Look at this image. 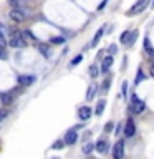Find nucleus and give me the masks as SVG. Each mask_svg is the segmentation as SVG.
Listing matches in <instances>:
<instances>
[{"mask_svg": "<svg viewBox=\"0 0 154 159\" xmlns=\"http://www.w3.org/2000/svg\"><path fill=\"white\" fill-rule=\"evenodd\" d=\"M8 43H10V47H13V48H25L28 45L23 32H20V30H12V32H10Z\"/></svg>", "mask_w": 154, "mask_h": 159, "instance_id": "f257e3e1", "label": "nucleus"}, {"mask_svg": "<svg viewBox=\"0 0 154 159\" xmlns=\"http://www.w3.org/2000/svg\"><path fill=\"white\" fill-rule=\"evenodd\" d=\"M8 17H10V20H12V22H15V23H22V22H25V20H27V12H23L20 7H18V8H10Z\"/></svg>", "mask_w": 154, "mask_h": 159, "instance_id": "f03ea898", "label": "nucleus"}, {"mask_svg": "<svg viewBox=\"0 0 154 159\" xmlns=\"http://www.w3.org/2000/svg\"><path fill=\"white\" fill-rule=\"evenodd\" d=\"M147 5H149V0H138V2L128 10V15H129V17H133V15L141 13V12H144V10H146Z\"/></svg>", "mask_w": 154, "mask_h": 159, "instance_id": "7ed1b4c3", "label": "nucleus"}, {"mask_svg": "<svg viewBox=\"0 0 154 159\" xmlns=\"http://www.w3.org/2000/svg\"><path fill=\"white\" fill-rule=\"evenodd\" d=\"M144 109H146V104H144V101H141L136 94H133V98H131V111L134 114H141Z\"/></svg>", "mask_w": 154, "mask_h": 159, "instance_id": "20e7f679", "label": "nucleus"}, {"mask_svg": "<svg viewBox=\"0 0 154 159\" xmlns=\"http://www.w3.org/2000/svg\"><path fill=\"white\" fill-rule=\"evenodd\" d=\"M123 157H124V141L119 139L113 146V159H123Z\"/></svg>", "mask_w": 154, "mask_h": 159, "instance_id": "39448f33", "label": "nucleus"}, {"mask_svg": "<svg viewBox=\"0 0 154 159\" xmlns=\"http://www.w3.org/2000/svg\"><path fill=\"white\" fill-rule=\"evenodd\" d=\"M136 134V126H134V121L133 118H128L126 124H124V136L126 138H133Z\"/></svg>", "mask_w": 154, "mask_h": 159, "instance_id": "423d86ee", "label": "nucleus"}, {"mask_svg": "<svg viewBox=\"0 0 154 159\" xmlns=\"http://www.w3.org/2000/svg\"><path fill=\"white\" fill-rule=\"evenodd\" d=\"M63 141H65V144H66V146H73V144L78 141V133L75 131V129H70V131L65 134V139H63Z\"/></svg>", "mask_w": 154, "mask_h": 159, "instance_id": "0eeeda50", "label": "nucleus"}, {"mask_svg": "<svg viewBox=\"0 0 154 159\" xmlns=\"http://www.w3.org/2000/svg\"><path fill=\"white\" fill-rule=\"evenodd\" d=\"M113 61H114V58H113V55H108V57H104L103 58V61H101V73H108L109 70H111L113 66Z\"/></svg>", "mask_w": 154, "mask_h": 159, "instance_id": "6e6552de", "label": "nucleus"}, {"mask_svg": "<svg viewBox=\"0 0 154 159\" xmlns=\"http://www.w3.org/2000/svg\"><path fill=\"white\" fill-rule=\"evenodd\" d=\"M17 81L20 86H28V84H33L35 83V76H30V75H20L17 78Z\"/></svg>", "mask_w": 154, "mask_h": 159, "instance_id": "1a4fd4ad", "label": "nucleus"}, {"mask_svg": "<svg viewBox=\"0 0 154 159\" xmlns=\"http://www.w3.org/2000/svg\"><path fill=\"white\" fill-rule=\"evenodd\" d=\"M78 118L81 119V121H86V119L91 118V109L89 106H81L78 109Z\"/></svg>", "mask_w": 154, "mask_h": 159, "instance_id": "9d476101", "label": "nucleus"}, {"mask_svg": "<svg viewBox=\"0 0 154 159\" xmlns=\"http://www.w3.org/2000/svg\"><path fill=\"white\" fill-rule=\"evenodd\" d=\"M0 99H2V103L5 106H8V104L13 103V93H2L0 94Z\"/></svg>", "mask_w": 154, "mask_h": 159, "instance_id": "9b49d317", "label": "nucleus"}, {"mask_svg": "<svg viewBox=\"0 0 154 159\" xmlns=\"http://www.w3.org/2000/svg\"><path fill=\"white\" fill-rule=\"evenodd\" d=\"M144 50H146V53L149 55V57L154 58V48H152V45H151V42H149L147 37L144 38Z\"/></svg>", "mask_w": 154, "mask_h": 159, "instance_id": "f8f14e48", "label": "nucleus"}, {"mask_svg": "<svg viewBox=\"0 0 154 159\" xmlns=\"http://www.w3.org/2000/svg\"><path fill=\"white\" fill-rule=\"evenodd\" d=\"M96 151L101 152V154L108 151V143L104 141V139H99V141H98V144H96Z\"/></svg>", "mask_w": 154, "mask_h": 159, "instance_id": "ddd939ff", "label": "nucleus"}, {"mask_svg": "<svg viewBox=\"0 0 154 159\" xmlns=\"http://www.w3.org/2000/svg\"><path fill=\"white\" fill-rule=\"evenodd\" d=\"M103 33H104V27H101V28L96 32V35H94V38H93V42H91V47H96L98 42H99V40H101V37H103Z\"/></svg>", "mask_w": 154, "mask_h": 159, "instance_id": "4468645a", "label": "nucleus"}, {"mask_svg": "<svg viewBox=\"0 0 154 159\" xmlns=\"http://www.w3.org/2000/svg\"><path fill=\"white\" fill-rule=\"evenodd\" d=\"M104 106H106V101H104V99H99V101H98V106H96V109H94L96 116H101V114H103Z\"/></svg>", "mask_w": 154, "mask_h": 159, "instance_id": "2eb2a0df", "label": "nucleus"}, {"mask_svg": "<svg viewBox=\"0 0 154 159\" xmlns=\"http://www.w3.org/2000/svg\"><path fill=\"white\" fill-rule=\"evenodd\" d=\"M38 50H40V53H42L45 58H50V48H48V45L38 43Z\"/></svg>", "mask_w": 154, "mask_h": 159, "instance_id": "dca6fc26", "label": "nucleus"}, {"mask_svg": "<svg viewBox=\"0 0 154 159\" xmlns=\"http://www.w3.org/2000/svg\"><path fill=\"white\" fill-rule=\"evenodd\" d=\"M129 37H131V32H129V30H124V32L121 33V37H119V42H121L123 45H128Z\"/></svg>", "mask_w": 154, "mask_h": 159, "instance_id": "f3484780", "label": "nucleus"}, {"mask_svg": "<svg viewBox=\"0 0 154 159\" xmlns=\"http://www.w3.org/2000/svg\"><path fill=\"white\" fill-rule=\"evenodd\" d=\"M94 149H96V144H93V143H86V144L83 146V152H84V154H91V152L94 151Z\"/></svg>", "mask_w": 154, "mask_h": 159, "instance_id": "a211bd4d", "label": "nucleus"}, {"mask_svg": "<svg viewBox=\"0 0 154 159\" xmlns=\"http://www.w3.org/2000/svg\"><path fill=\"white\" fill-rule=\"evenodd\" d=\"M94 93H96V86H94V84H89L88 93H86V99H88V101H91V99L94 98Z\"/></svg>", "mask_w": 154, "mask_h": 159, "instance_id": "6ab92c4d", "label": "nucleus"}, {"mask_svg": "<svg viewBox=\"0 0 154 159\" xmlns=\"http://www.w3.org/2000/svg\"><path fill=\"white\" fill-rule=\"evenodd\" d=\"M99 71H101V70H98L96 65H91V66H89V76L91 78H96L99 75Z\"/></svg>", "mask_w": 154, "mask_h": 159, "instance_id": "aec40b11", "label": "nucleus"}, {"mask_svg": "<svg viewBox=\"0 0 154 159\" xmlns=\"http://www.w3.org/2000/svg\"><path fill=\"white\" fill-rule=\"evenodd\" d=\"M50 42H52L53 45H63L65 43V38L63 37H52V38H50Z\"/></svg>", "mask_w": 154, "mask_h": 159, "instance_id": "412c9836", "label": "nucleus"}, {"mask_svg": "<svg viewBox=\"0 0 154 159\" xmlns=\"http://www.w3.org/2000/svg\"><path fill=\"white\" fill-rule=\"evenodd\" d=\"M136 38H138V32H131V37H129V42L126 47H133L134 42H136Z\"/></svg>", "mask_w": 154, "mask_h": 159, "instance_id": "4be33fe9", "label": "nucleus"}, {"mask_svg": "<svg viewBox=\"0 0 154 159\" xmlns=\"http://www.w3.org/2000/svg\"><path fill=\"white\" fill-rule=\"evenodd\" d=\"M81 60H83V55H78V57H75L71 60V63H70V66H76V65L81 63Z\"/></svg>", "mask_w": 154, "mask_h": 159, "instance_id": "5701e85b", "label": "nucleus"}, {"mask_svg": "<svg viewBox=\"0 0 154 159\" xmlns=\"http://www.w3.org/2000/svg\"><path fill=\"white\" fill-rule=\"evenodd\" d=\"M23 35H25V38H27V42L30 40V42H37V38H35V35H32V32H28V30H25L23 32Z\"/></svg>", "mask_w": 154, "mask_h": 159, "instance_id": "b1692460", "label": "nucleus"}, {"mask_svg": "<svg viewBox=\"0 0 154 159\" xmlns=\"http://www.w3.org/2000/svg\"><path fill=\"white\" fill-rule=\"evenodd\" d=\"M143 80H144V73H143V70L139 68L138 73H136V84H139V83L143 81Z\"/></svg>", "mask_w": 154, "mask_h": 159, "instance_id": "393cba45", "label": "nucleus"}, {"mask_svg": "<svg viewBox=\"0 0 154 159\" xmlns=\"http://www.w3.org/2000/svg\"><path fill=\"white\" fill-rule=\"evenodd\" d=\"M63 144H65V141L58 139V141H55V143H53V146H52V148H53V149H61V148H65Z\"/></svg>", "mask_w": 154, "mask_h": 159, "instance_id": "a878e982", "label": "nucleus"}, {"mask_svg": "<svg viewBox=\"0 0 154 159\" xmlns=\"http://www.w3.org/2000/svg\"><path fill=\"white\" fill-rule=\"evenodd\" d=\"M108 52H109V55H113V57H114V53H118V45L111 43V45H109V48H108Z\"/></svg>", "mask_w": 154, "mask_h": 159, "instance_id": "bb28decb", "label": "nucleus"}, {"mask_svg": "<svg viewBox=\"0 0 154 159\" xmlns=\"http://www.w3.org/2000/svg\"><path fill=\"white\" fill-rule=\"evenodd\" d=\"M7 2L12 8H18V5H20V0H7Z\"/></svg>", "mask_w": 154, "mask_h": 159, "instance_id": "cd10ccee", "label": "nucleus"}, {"mask_svg": "<svg viewBox=\"0 0 154 159\" xmlns=\"http://www.w3.org/2000/svg\"><path fill=\"white\" fill-rule=\"evenodd\" d=\"M121 93H123V96H126V94H128V81H123V84H121Z\"/></svg>", "mask_w": 154, "mask_h": 159, "instance_id": "c85d7f7f", "label": "nucleus"}, {"mask_svg": "<svg viewBox=\"0 0 154 159\" xmlns=\"http://www.w3.org/2000/svg\"><path fill=\"white\" fill-rule=\"evenodd\" d=\"M7 116H8V111H7V109H5V108L0 109V121H3V119L7 118Z\"/></svg>", "mask_w": 154, "mask_h": 159, "instance_id": "c756f323", "label": "nucleus"}, {"mask_svg": "<svg viewBox=\"0 0 154 159\" xmlns=\"http://www.w3.org/2000/svg\"><path fill=\"white\" fill-rule=\"evenodd\" d=\"M113 128H114V124H113V123H108L106 126H104V131L109 133V131H113Z\"/></svg>", "mask_w": 154, "mask_h": 159, "instance_id": "7c9ffc66", "label": "nucleus"}, {"mask_svg": "<svg viewBox=\"0 0 154 159\" xmlns=\"http://www.w3.org/2000/svg\"><path fill=\"white\" fill-rule=\"evenodd\" d=\"M106 3H108V0H103V2L98 5V10H103V8H104V5H106Z\"/></svg>", "mask_w": 154, "mask_h": 159, "instance_id": "2f4dec72", "label": "nucleus"}, {"mask_svg": "<svg viewBox=\"0 0 154 159\" xmlns=\"http://www.w3.org/2000/svg\"><path fill=\"white\" fill-rule=\"evenodd\" d=\"M151 76L154 78V63H151Z\"/></svg>", "mask_w": 154, "mask_h": 159, "instance_id": "473e14b6", "label": "nucleus"}, {"mask_svg": "<svg viewBox=\"0 0 154 159\" xmlns=\"http://www.w3.org/2000/svg\"><path fill=\"white\" fill-rule=\"evenodd\" d=\"M152 7H154V2H152Z\"/></svg>", "mask_w": 154, "mask_h": 159, "instance_id": "72a5a7b5", "label": "nucleus"}]
</instances>
